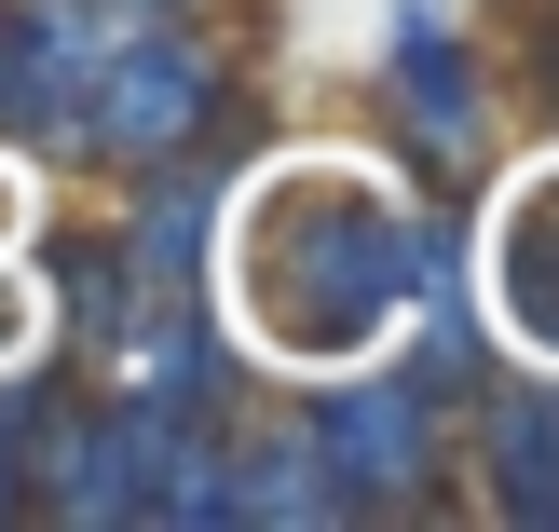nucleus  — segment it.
Instances as JSON below:
<instances>
[{"label":"nucleus","instance_id":"f257e3e1","mask_svg":"<svg viewBox=\"0 0 559 532\" xmlns=\"http://www.w3.org/2000/svg\"><path fill=\"white\" fill-rule=\"evenodd\" d=\"M506 315L533 355H559V178H533L506 205Z\"/></svg>","mask_w":559,"mask_h":532},{"label":"nucleus","instance_id":"f03ea898","mask_svg":"<svg viewBox=\"0 0 559 532\" xmlns=\"http://www.w3.org/2000/svg\"><path fill=\"white\" fill-rule=\"evenodd\" d=\"M0 218H14V178H0Z\"/></svg>","mask_w":559,"mask_h":532},{"label":"nucleus","instance_id":"7ed1b4c3","mask_svg":"<svg viewBox=\"0 0 559 532\" xmlns=\"http://www.w3.org/2000/svg\"><path fill=\"white\" fill-rule=\"evenodd\" d=\"M0 328H14V300H0Z\"/></svg>","mask_w":559,"mask_h":532}]
</instances>
